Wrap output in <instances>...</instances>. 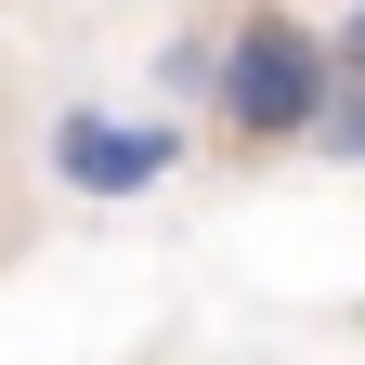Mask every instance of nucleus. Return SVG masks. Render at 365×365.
<instances>
[{"instance_id":"f257e3e1","label":"nucleus","mask_w":365,"mask_h":365,"mask_svg":"<svg viewBox=\"0 0 365 365\" xmlns=\"http://www.w3.org/2000/svg\"><path fill=\"white\" fill-rule=\"evenodd\" d=\"M327 26H300L287 0H248L235 26H222V66H209V118L222 144H313V118H327Z\"/></svg>"},{"instance_id":"f03ea898","label":"nucleus","mask_w":365,"mask_h":365,"mask_svg":"<svg viewBox=\"0 0 365 365\" xmlns=\"http://www.w3.org/2000/svg\"><path fill=\"white\" fill-rule=\"evenodd\" d=\"M170 170H182V118H118V105L53 118V182L66 196H157Z\"/></svg>"},{"instance_id":"20e7f679","label":"nucleus","mask_w":365,"mask_h":365,"mask_svg":"<svg viewBox=\"0 0 365 365\" xmlns=\"http://www.w3.org/2000/svg\"><path fill=\"white\" fill-rule=\"evenodd\" d=\"M209 66H222V26H182L170 53H157V105H196V91H209Z\"/></svg>"},{"instance_id":"39448f33","label":"nucleus","mask_w":365,"mask_h":365,"mask_svg":"<svg viewBox=\"0 0 365 365\" xmlns=\"http://www.w3.org/2000/svg\"><path fill=\"white\" fill-rule=\"evenodd\" d=\"M327 66H339V78H365V0L339 14V39H327Z\"/></svg>"},{"instance_id":"7ed1b4c3","label":"nucleus","mask_w":365,"mask_h":365,"mask_svg":"<svg viewBox=\"0 0 365 365\" xmlns=\"http://www.w3.org/2000/svg\"><path fill=\"white\" fill-rule=\"evenodd\" d=\"M313 157H327V170H365V78H327V118H313Z\"/></svg>"}]
</instances>
